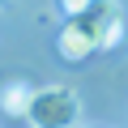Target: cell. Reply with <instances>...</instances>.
I'll return each mask as SVG.
<instances>
[{"label": "cell", "instance_id": "6da1fadb", "mask_svg": "<svg viewBox=\"0 0 128 128\" xmlns=\"http://www.w3.org/2000/svg\"><path fill=\"white\" fill-rule=\"evenodd\" d=\"M26 120L34 128H68V124L81 120V98H77L73 86H38L30 94Z\"/></svg>", "mask_w": 128, "mask_h": 128}, {"label": "cell", "instance_id": "7a4b0ae2", "mask_svg": "<svg viewBox=\"0 0 128 128\" xmlns=\"http://www.w3.org/2000/svg\"><path fill=\"white\" fill-rule=\"evenodd\" d=\"M77 22L90 30L94 51H111L124 38V9H120V0H90V4L77 13Z\"/></svg>", "mask_w": 128, "mask_h": 128}, {"label": "cell", "instance_id": "3957f363", "mask_svg": "<svg viewBox=\"0 0 128 128\" xmlns=\"http://www.w3.org/2000/svg\"><path fill=\"white\" fill-rule=\"evenodd\" d=\"M56 51L68 60V64H81V60L94 56V38H90V30H86L77 17H68V26L56 34Z\"/></svg>", "mask_w": 128, "mask_h": 128}, {"label": "cell", "instance_id": "277c9868", "mask_svg": "<svg viewBox=\"0 0 128 128\" xmlns=\"http://www.w3.org/2000/svg\"><path fill=\"white\" fill-rule=\"evenodd\" d=\"M30 86L26 81H4L0 86V111H4L9 120H26V107H30Z\"/></svg>", "mask_w": 128, "mask_h": 128}, {"label": "cell", "instance_id": "5b68a950", "mask_svg": "<svg viewBox=\"0 0 128 128\" xmlns=\"http://www.w3.org/2000/svg\"><path fill=\"white\" fill-rule=\"evenodd\" d=\"M86 4H90V0H60V9H64V13H68V17H77V13L86 9Z\"/></svg>", "mask_w": 128, "mask_h": 128}, {"label": "cell", "instance_id": "8992f818", "mask_svg": "<svg viewBox=\"0 0 128 128\" xmlns=\"http://www.w3.org/2000/svg\"><path fill=\"white\" fill-rule=\"evenodd\" d=\"M0 9H9V0H0Z\"/></svg>", "mask_w": 128, "mask_h": 128}]
</instances>
